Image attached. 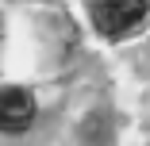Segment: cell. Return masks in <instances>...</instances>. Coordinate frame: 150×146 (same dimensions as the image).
Wrapping results in <instances>:
<instances>
[{"label": "cell", "instance_id": "cell-1", "mask_svg": "<svg viewBox=\"0 0 150 146\" xmlns=\"http://www.w3.org/2000/svg\"><path fill=\"white\" fill-rule=\"evenodd\" d=\"M93 19L104 35H127L146 19V0H100Z\"/></svg>", "mask_w": 150, "mask_h": 146}, {"label": "cell", "instance_id": "cell-2", "mask_svg": "<svg viewBox=\"0 0 150 146\" xmlns=\"http://www.w3.org/2000/svg\"><path fill=\"white\" fill-rule=\"evenodd\" d=\"M35 123V96L19 89V85H8L0 89V131L8 135H19Z\"/></svg>", "mask_w": 150, "mask_h": 146}]
</instances>
